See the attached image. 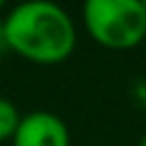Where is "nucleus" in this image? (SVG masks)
<instances>
[{"mask_svg": "<svg viewBox=\"0 0 146 146\" xmlns=\"http://www.w3.org/2000/svg\"><path fill=\"white\" fill-rule=\"evenodd\" d=\"M0 30L2 41L11 52L36 64H57L68 59L78 41L68 11L48 0L18 2L9 9Z\"/></svg>", "mask_w": 146, "mask_h": 146, "instance_id": "1", "label": "nucleus"}, {"mask_svg": "<svg viewBox=\"0 0 146 146\" xmlns=\"http://www.w3.org/2000/svg\"><path fill=\"white\" fill-rule=\"evenodd\" d=\"M87 32L105 48L125 50L146 39V9L141 0H87L82 5Z\"/></svg>", "mask_w": 146, "mask_h": 146, "instance_id": "2", "label": "nucleus"}, {"mask_svg": "<svg viewBox=\"0 0 146 146\" xmlns=\"http://www.w3.org/2000/svg\"><path fill=\"white\" fill-rule=\"evenodd\" d=\"M11 146H71V132L57 114L34 110L21 116Z\"/></svg>", "mask_w": 146, "mask_h": 146, "instance_id": "3", "label": "nucleus"}, {"mask_svg": "<svg viewBox=\"0 0 146 146\" xmlns=\"http://www.w3.org/2000/svg\"><path fill=\"white\" fill-rule=\"evenodd\" d=\"M21 116H23V114L18 112V107H16L9 98L0 96V141L14 137L18 123H21Z\"/></svg>", "mask_w": 146, "mask_h": 146, "instance_id": "4", "label": "nucleus"}, {"mask_svg": "<svg viewBox=\"0 0 146 146\" xmlns=\"http://www.w3.org/2000/svg\"><path fill=\"white\" fill-rule=\"evenodd\" d=\"M139 146H146V135H144V137L139 139Z\"/></svg>", "mask_w": 146, "mask_h": 146, "instance_id": "5", "label": "nucleus"}, {"mask_svg": "<svg viewBox=\"0 0 146 146\" xmlns=\"http://www.w3.org/2000/svg\"><path fill=\"white\" fill-rule=\"evenodd\" d=\"M2 7H5V2H2V0H0V9H2Z\"/></svg>", "mask_w": 146, "mask_h": 146, "instance_id": "6", "label": "nucleus"}, {"mask_svg": "<svg viewBox=\"0 0 146 146\" xmlns=\"http://www.w3.org/2000/svg\"><path fill=\"white\" fill-rule=\"evenodd\" d=\"M141 2H144V9H146V0H141Z\"/></svg>", "mask_w": 146, "mask_h": 146, "instance_id": "7", "label": "nucleus"}]
</instances>
